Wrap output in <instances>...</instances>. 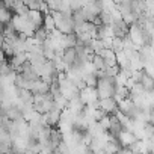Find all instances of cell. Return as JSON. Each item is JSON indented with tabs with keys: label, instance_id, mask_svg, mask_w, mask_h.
Here are the masks:
<instances>
[{
	"label": "cell",
	"instance_id": "6da1fadb",
	"mask_svg": "<svg viewBox=\"0 0 154 154\" xmlns=\"http://www.w3.org/2000/svg\"><path fill=\"white\" fill-rule=\"evenodd\" d=\"M128 38L136 44L137 48L140 45H143L145 44V39H143V26H140L137 21L131 23L128 26Z\"/></svg>",
	"mask_w": 154,
	"mask_h": 154
},
{
	"label": "cell",
	"instance_id": "7a4b0ae2",
	"mask_svg": "<svg viewBox=\"0 0 154 154\" xmlns=\"http://www.w3.org/2000/svg\"><path fill=\"white\" fill-rule=\"evenodd\" d=\"M79 95H80V98L83 100L85 104H94V103H97L98 98H100L97 88H95V86H88V85H86L83 89H80Z\"/></svg>",
	"mask_w": 154,
	"mask_h": 154
},
{
	"label": "cell",
	"instance_id": "3957f363",
	"mask_svg": "<svg viewBox=\"0 0 154 154\" xmlns=\"http://www.w3.org/2000/svg\"><path fill=\"white\" fill-rule=\"evenodd\" d=\"M98 107L103 109L106 113L112 115L118 110V101L113 97H106V98H98Z\"/></svg>",
	"mask_w": 154,
	"mask_h": 154
},
{
	"label": "cell",
	"instance_id": "277c9868",
	"mask_svg": "<svg viewBox=\"0 0 154 154\" xmlns=\"http://www.w3.org/2000/svg\"><path fill=\"white\" fill-rule=\"evenodd\" d=\"M116 137H118V140H119V143H121L122 146H131V145L137 140L136 134H134L131 130H127V128H122Z\"/></svg>",
	"mask_w": 154,
	"mask_h": 154
},
{
	"label": "cell",
	"instance_id": "5b68a950",
	"mask_svg": "<svg viewBox=\"0 0 154 154\" xmlns=\"http://www.w3.org/2000/svg\"><path fill=\"white\" fill-rule=\"evenodd\" d=\"M112 27H113L115 36L122 38V39H124L125 36H128V24L124 21V18H119V20L113 21V23H112Z\"/></svg>",
	"mask_w": 154,
	"mask_h": 154
},
{
	"label": "cell",
	"instance_id": "8992f818",
	"mask_svg": "<svg viewBox=\"0 0 154 154\" xmlns=\"http://www.w3.org/2000/svg\"><path fill=\"white\" fill-rule=\"evenodd\" d=\"M98 54L103 56V59H104V62H106L107 66H113V65H116V53H115L110 47H104Z\"/></svg>",
	"mask_w": 154,
	"mask_h": 154
},
{
	"label": "cell",
	"instance_id": "52a82bcc",
	"mask_svg": "<svg viewBox=\"0 0 154 154\" xmlns=\"http://www.w3.org/2000/svg\"><path fill=\"white\" fill-rule=\"evenodd\" d=\"M75 56H77V51H75V47H65L63 51H62V60L71 66L75 60Z\"/></svg>",
	"mask_w": 154,
	"mask_h": 154
},
{
	"label": "cell",
	"instance_id": "ba28073f",
	"mask_svg": "<svg viewBox=\"0 0 154 154\" xmlns=\"http://www.w3.org/2000/svg\"><path fill=\"white\" fill-rule=\"evenodd\" d=\"M91 62H92L94 68L97 69V72H104V71H106V68H107V65H106V62H104L103 56H101V54H98V53H95V54L92 56Z\"/></svg>",
	"mask_w": 154,
	"mask_h": 154
},
{
	"label": "cell",
	"instance_id": "9c48e42d",
	"mask_svg": "<svg viewBox=\"0 0 154 154\" xmlns=\"http://www.w3.org/2000/svg\"><path fill=\"white\" fill-rule=\"evenodd\" d=\"M139 83L143 86L145 91H154V79L151 75H148L145 71H143V75H142V79H140Z\"/></svg>",
	"mask_w": 154,
	"mask_h": 154
},
{
	"label": "cell",
	"instance_id": "30bf717a",
	"mask_svg": "<svg viewBox=\"0 0 154 154\" xmlns=\"http://www.w3.org/2000/svg\"><path fill=\"white\" fill-rule=\"evenodd\" d=\"M42 26L48 30V32H51V30H54L56 29V26H54V18H53V15L48 12V14H44V23H42Z\"/></svg>",
	"mask_w": 154,
	"mask_h": 154
},
{
	"label": "cell",
	"instance_id": "8fae6325",
	"mask_svg": "<svg viewBox=\"0 0 154 154\" xmlns=\"http://www.w3.org/2000/svg\"><path fill=\"white\" fill-rule=\"evenodd\" d=\"M110 48H112V50H113L115 53L121 51V50L124 48V45H122V38L113 36V39H112V44H110Z\"/></svg>",
	"mask_w": 154,
	"mask_h": 154
}]
</instances>
